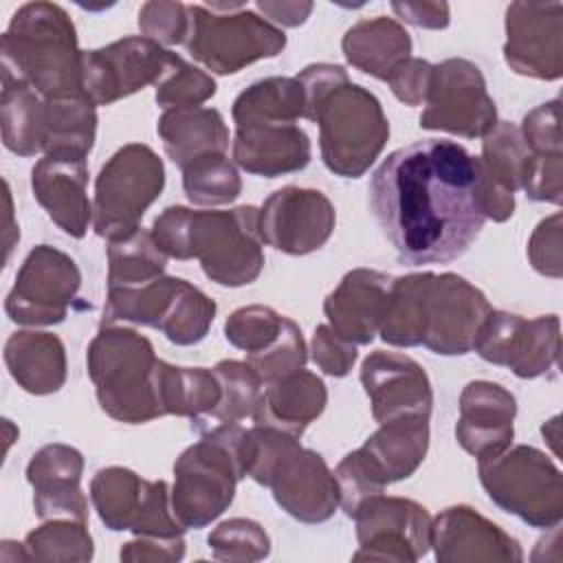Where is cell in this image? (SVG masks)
Instances as JSON below:
<instances>
[{"label":"cell","mask_w":563,"mask_h":563,"mask_svg":"<svg viewBox=\"0 0 563 563\" xmlns=\"http://www.w3.org/2000/svg\"><path fill=\"white\" fill-rule=\"evenodd\" d=\"M479 180V158L446 139L409 143L378 165L369 202L400 262L446 264L471 249L486 222Z\"/></svg>","instance_id":"cell-1"},{"label":"cell","mask_w":563,"mask_h":563,"mask_svg":"<svg viewBox=\"0 0 563 563\" xmlns=\"http://www.w3.org/2000/svg\"><path fill=\"white\" fill-rule=\"evenodd\" d=\"M297 79L306 99L303 117L319 125L325 167L343 178L363 176L389 139V123L376 95L352 84L336 64H310Z\"/></svg>","instance_id":"cell-2"},{"label":"cell","mask_w":563,"mask_h":563,"mask_svg":"<svg viewBox=\"0 0 563 563\" xmlns=\"http://www.w3.org/2000/svg\"><path fill=\"white\" fill-rule=\"evenodd\" d=\"M152 235L167 257L200 260L205 275L220 286L251 284L264 268L260 211L251 205L229 211L174 205L156 216Z\"/></svg>","instance_id":"cell-3"},{"label":"cell","mask_w":563,"mask_h":563,"mask_svg":"<svg viewBox=\"0 0 563 563\" xmlns=\"http://www.w3.org/2000/svg\"><path fill=\"white\" fill-rule=\"evenodd\" d=\"M75 24L55 2L22 4L0 40V75L46 99L86 95Z\"/></svg>","instance_id":"cell-4"},{"label":"cell","mask_w":563,"mask_h":563,"mask_svg":"<svg viewBox=\"0 0 563 563\" xmlns=\"http://www.w3.org/2000/svg\"><path fill=\"white\" fill-rule=\"evenodd\" d=\"M88 376L101 409L128 424L163 416L154 345L130 328L106 325L88 345Z\"/></svg>","instance_id":"cell-5"},{"label":"cell","mask_w":563,"mask_h":563,"mask_svg":"<svg viewBox=\"0 0 563 563\" xmlns=\"http://www.w3.org/2000/svg\"><path fill=\"white\" fill-rule=\"evenodd\" d=\"M242 429V424L211 427L176 460L169 499L185 530L209 526L233 501L235 486L244 477L238 460Z\"/></svg>","instance_id":"cell-6"},{"label":"cell","mask_w":563,"mask_h":563,"mask_svg":"<svg viewBox=\"0 0 563 563\" xmlns=\"http://www.w3.org/2000/svg\"><path fill=\"white\" fill-rule=\"evenodd\" d=\"M216 317V301L180 277L161 275L143 286L108 288L103 323H141L161 330L176 345L200 343Z\"/></svg>","instance_id":"cell-7"},{"label":"cell","mask_w":563,"mask_h":563,"mask_svg":"<svg viewBox=\"0 0 563 563\" xmlns=\"http://www.w3.org/2000/svg\"><path fill=\"white\" fill-rule=\"evenodd\" d=\"M189 31L185 48L218 75H231L244 66L275 57L286 46L279 26L242 4H187Z\"/></svg>","instance_id":"cell-8"},{"label":"cell","mask_w":563,"mask_h":563,"mask_svg":"<svg viewBox=\"0 0 563 563\" xmlns=\"http://www.w3.org/2000/svg\"><path fill=\"white\" fill-rule=\"evenodd\" d=\"M479 482L501 510L532 528L561 523L563 479L559 466L534 446L504 449L493 457L477 460Z\"/></svg>","instance_id":"cell-9"},{"label":"cell","mask_w":563,"mask_h":563,"mask_svg":"<svg viewBox=\"0 0 563 563\" xmlns=\"http://www.w3.org/2000/svg\"><path fill=\"white\" fill-rule=\"evenodd\" d=\"M163 187L165 167L150 145L128 143L119 147L95 180V233L108 242L134 233Z\"/></svg>","instance_id":"cell-10"},{"label":"cell","mask_w":563,"mask_h":563,"mask_svg":"<svg viewBox=\"0 0 563 563\" xmlns=\"http://www.w3.org/2000/svg\"><path fill=\"white\" fill-rule=\"evenodd\" d=\"M486 295L455 273H420L418 341L442 356H462L490 314Z\"/></svg>","instance_id":"cell-11"},{"label":"cell","mask_w":563,"mask_h":563,"mask_svg":"<svg viewBox=\"0 0 563 563\" xmlns=\"http://www.w3.org/2000/svg\"><path fill=\"white\" fill-rule=\"evenodd\" d=\"M90 501L110 530L156 539H176L185 532L174 517L167 484L143 479L125 466L97 471L90 482Z\"/></svg>","instance_id":"cell-12"},{"label":"cell","mask_w":563,"mask_h":563,"mask_svg":"<svg viewBox=\"0 0 563 563\" xmlns=\"http://www.w3.org/2000/svg\"><path fill=\"white\" fill-rule=\"evenodd\" d=\"M424 106L420 114V128L424 130L475 139L488 134L497 123V108L486 90V79L464 57H451L433 66Z\"/></svg>","instance_id":"cell-13"},{"label":"cell","mask_w":563,"mask_h":563,"mask_svg":"<svg viewBox=\"0 0 563 563\" xmlns=\"http://www.w3.org/2000/svg\"><path fill=\"white\" fill-rule=\"evenodd\" d=\"M79 286L81 273L75 260L55 246L40 244L22 262L4 299V312L22 325L62 323Z\"/></svg>","instance_id":"cell-14"},{"label":"cell","mask_w":563,"mask_h":563,"mask_svg":"<svg viewBox=\"0 0 563 563\" xmlns=\"http://www.w3.org/2000/svg\"><path fill=\"white\" fill-rule=\"evenodd\" d=\"M358 550L354 561H405L422 559L431 548V517L424 506L405 497H367L356 512Z\"/></svg>","instance_id":"cell-15"},{"label":"cell","mask_w":563,"mask_h":563,"mask_svg":"<svg viewBox=\"0 0 563 563\" xmlns=\"http://www.w3.org/2000/svg\"><path fill=\"white\" fill-rule=\"evenodd\" d=\"M484 361L510 367L519 378L552 372L561 352V323L556 314L523 319L506 310H490L473 347Z\"/></svg>","instance_id":"cell-16"},{"label":"cell","mask_w":563,"mask_h":563,"mask_svg":"<svg viewBox=\"0 0 563 563\" xmlns=\"http://www.w3.org/2000/svg\"><path fill=\"white\" fill-rule=\"evenodd\" d=\"M172 55V51L143 35H130L103 48L84 51V90L95 106H110L150 84L156 86Z\"/></svg>","instance_id":"cell-17"},{"label":"cell","mask_w":563,"mask_h":563,"mask_svg":"<svg viewBox=\"0 0 563 563\" xmlns=\"http://www.w3.org/2000/svg\"><path fill=\"white\" fill-rule=\"evenodd\" d=\"M336 213L319 189L282 187L260 209V235L264 244L288 253L308 255L321 249L334 231Z\"/></svg>","instance_id":"cell-18"},{"label":"cell","mask_w":563,"mask_h":563,"mask_svg":"<svg viewBox=\"0 0 563 563\" xmlns=\"http://www.w3.org/2000/svg\"><path fill=\"white\" fill-rule=\"evenodd\" d=\"M504 59L519 75L559 79L563 75V4L512 2L506 9Z\"/></svg>","instance_id":"cell-19"},{"label":"cell","mask_w":563,"mask_h":563,"mask_svg":"<svg viewBox=\"0 0 563 563\" xmlns=\"http://www.w3.org/2000/svg\"><path fill=\"white\" fill-rule=\"evenodd\" d=\"M361 383L378 424L398 418H429L433 391L427 372L400 352H372L361 365Z\"/></svg>","instance_id":"cell-20"},{"label":"cell","mask_w":563,"mask_h":563,"mask_svg":"<svg viewBox=\"0 0 563 563\" xmlns=\"http://www.w3.org/2000/svg\"><path fill=\"white\" fill-rule=\"evenodd\" d=\"M268 488L290 517L303 523L328 521L341 506L339 484L325 460L301 444L275 468Z\"/></svg>","instance_id":"cell-21"},{"label":"cell","mask_w":563,"mask_h":563,"mask_svg":"<svg viewBox=\"0 0 563 563\" xmlns=\"http://www.w3.org/2000/svg\"><path fill=\"white\" fill-rule=\"evenodd\" d=\"M431 548L440 563L523 561L519 541L471 506L444 508L431 521Z\"/></svg>","instance_id":"cell-22"},{"label":"cell","mask_w":563,"mask_h":563,"mask_svg":"<svg viewBox=\"0 0 563 563\" xmlns=\"http://www.w3.org/2000/svg\"><path fill=\"white\" fill-rule=\"evenodd\" d=\"M84 455L68 444H46L31 457L26 479L40 519H77L88 523V499L81 490Z\"/></svg>","instance_id":"cell-23"},{"label":"cell","mask_w":563,"mask_h":563,"mask_svg":"<svg viewBox=\"0 0 563 563\" xmlns=\"http://www.w3.org/2000/svg\"><path fill=\"white\" fill-rule=\"evenodd\" d=\"M515 416L517 400L506 387L490 380H473L460 394L455 438L473 457H493L510 446Z\"/></svg>","instance_id":"cell-24"},{"label":"cell","mask_w":563,"mask_h":563,"mask_svg":"<svg viewBox=\"0 0 563 563\" xmlns=\"http://www.w3.org/2000/svg\"><path fill=\"white\" fill-rule=\"evenodd\" d=\"M86 158L46 154L31 169V189L48 218L70 238H84L92 222L86 194Z\"/></svg>","instance_id":"cell-25"},{"label":"cell","mask_w":563,"mask_h":563,"mask_svg":"<svg viewBox=\"0 0 563 563\" xmlns=\"http://www.w3.org/2000/svg\"><path fill=\"white\" fill-rule=\"evenodd\" d=\"M394 277L374 268L350 271L325 297L328 325L352 345H367L378 334Z\"/></svg>","instance_id":"cell-26"},{"label":"cell","mask_w":563,"mask_h":563,"mask_svg":"<svg viewBox=\"0 0 563 563\" xmlns=\"http://www.w3.org/2000/svg\"><path fill=\"white\" fill-rule=\"evenodd\" d=\"M231 150L238 167L264 178L301 172L312 156L308 134L288 121L240 123Z\"/></svg>","instance_id":"cell-27"},{"label":"cell","mask_w":563,"mask_h":563,"mask_svg":"<svg viewBox=\"0 0 563 563\" xmlns=\"http://www.w3.org/2000/svg\"><path fill=\"white\" fill-rule=\"evenodd\" d=\"M482 139V156H477L482 174V209L486 218L504 222L515 211V191L521 189L530 150L526 147L519 128L508 121H497Z\"/></svg>","instance_id":"cell-28"},{"label":"cell","mask_w":563,"mask_h":563,"mask_svg":"<svg viewBox=\"0 0 563 563\" xmlns=\"http://www.w3.org/2000/svg\"><path fill=\"white\" fill-rule=\"evenodd\" d=\"M429 449V418H398L383 422L356 455L372 477L385 488L391 482L411 477Z\"/></svg>","instance_id":"cell-29"},{"label":"cell","mask_w":563,"mask_h":563,"mask_svg":"<svg viewBox=\"0 0 563 563\" xmlns=\"http://www.w3.org/2000/svg\"><path fill=\"white\" fill-rule=\"evenodd\" d=\"M328 402L323 380L303 367L266 385L264 396L253 413V424L273 427L301 438L306 427L314 422Z\"/></svg>","instance_id":"cell-30"},{"label":"cell","mask_w":563,"mask_h":563,"mask_svg":"<svg viewBox=\"0 0 563 563\" xmlns=\"http://www.w3.org/2000/svg\"><path fill=\"white\" fill-rule=\"evenodd\" d=\"M4 363L11 378L29 394H55L66 383V350L57 334L24 330L9 336Z\"/></svg>","instance_id":"cell-31"},{"label":"cell","mask_w":563,"mask_h":563,"mask_svg":"<svg viewBox=\"0 0 563 563\" xmlns=\"http://www.w3.org/2000/svg\"><path fill=\"white\" fill-rule=\"evenodd\" d=\"M165 154L180 169L207 154H227L229 130L216 108H174L165 110L156 125Z\"/></svg>","instance_id":"cell-32"},{"label":"cell","mask_w":563,"mask_h":563,"mask_svg":"<svg viewBox=\"0 0 563 563\" xmlns=\"http://www.w3.org/2000/svg\"><path fill=\"white\" fill-rule=\"evenodd\" d=\"M341 48L354 68L387 81L389 75L411 57V37L400 22L378 15L350 26Z\"/></svg>","instance_id":"cell-33"},{"label":"cell","mask_w":563,"mask_h":563,"mask_svg":"<svg viewBox=\"0 0 563 563\" xmlns=\"http://www.w3.org/2000/svg\"><path fill=\"white\" fill-rule=\"evenodd\" d=\"M97 106L88 95L44 97L42 110V152L55 156L86 158L95 145Z\"/></svg>","instance_id":"cell-34"},{"label":"cell","mask_w":563,"mask_h":563,"mask_svg":"<svg viewBox=\"0 0 563 563\" xmlns=\"http://www.w3.org/2000/svg\"><path fill=\"white\" fill-rule=\"evenodd\" d=\"M213 372L220 383V400L211 411L191 420V427L198 433L220 424H240V420L253 418L264 396L266 385L246 361H220Z\"/></svg>","instance_id":"cell-35"},{"label":"cell","mask_w":563,"mask_h":563,"mask_svg":"<svg viewBox=\"0 0 563 563\" xmlns=\"http://www.w3.org/2000/svg\"><path fill=\"white\" fill-rule=\"evenodd\" d=\"M42 95L22 81L2 77L0 123L7 150L18 156H35L42 152Z\"/></svg>","instance_id":"cell-36"},{"label":"cell","mask_w":563,"mask_h":563,"mask_svg":"<svg viewBox=\"0 0 563 563\" xmlns=\"http://www.w3.org/2000/svg\"><path fill=\"white\" fill-rule=\"evenodd\" d=\"M158 400L163 416L198 418L220 400V383L213 369L176 367L165 361L158 365Z\"/></svg>","instance_id":"cell-37"},{"label":"cell","mask_w":563,"mask_h":563,"mask_svg":"<svg viewBox=\"0 0 563 563\" xmlns=\"http://www.w3.org/2000/svg\"><path fill=\"white\" fill-rule=\"evenodd\" d=\"M306 99L297 77H266L242 90L231 108L233 123L253 121H288L303 117Z\"/></svg>","instance_id":"cell-38"},{"label":"cell","mask_w":563,"mask_h":563,"mask_svg":"<svg viewBox=\"0 0 563 563\" xmlns=\"http://www.w3.org/2000/svg\"><path fill=\"white\" fill-rule=\"evenodd\" d=\"M167 255L156 244L152 231L134 233L108 244V288L143 286L165 273Z\"/></svg>","instance_id":"cell-39"},{"label":"cell","mask_w":563,"mask_h":563,"mask_svg":"<svg viewBox=\"0 0 563 563\" xmlns=\"http://www.w3.org/2000/svg\"><path fill=\"white\" fill-rule=\"evenodd\" d=\"M183 189L194 205H227L242 191V178L227 154H207L183 167Z\"/></svg>","instance_id":"cell-40"},{"label":"cell","mask_w":563,"mask_h":563,"mask_svg":"<svg viewBox=\"0 0 563 563\" xmlns=\"http://www.w3.org/2000/svg\"><path fill=\"white\" fill-rule=\"evenodd\" d=\"M24 550L31 561H90L92 537L86 521L46 519L26 534Z\"/></svg>","instance_id":"cell-41"},{"label":"cell","mask_w":563,"mask_h":563,"mask_svg":"<svg viewBox=\"0 0 563 563\" xmlns=\"http://www.w3.org/2000/svg\"><path fill=\"white\" fill-rule=\"evenodd\" d=\"M156 88V103L165 110L194 108L216 95V81L211 75L185 62L180 55H172L169 66Z\"/></svg>","instance_id":"cell-42"},{"label":"cell","mask_w":563,"mask_h":563,"mask_svg":"<svg viewBox=\"0 0 563 563\" xmlns=\"http://www.w3.org/2000/svg\"><path fill=\"white\" fill-rule=\"evenodd\" d=\"M207 543L218 561L249 563L262 561L271 552V539L266 530L257 521L244 517H235L216 526L207 537Z\"/></svg>","instance_id":"cell-43"},{"label":"cell","mask_w":563,"mask_h":563,"mask_svg":"<svg viewBox=\"0 0 563 563\" xmlns=\"http://www.w3.org/2000/svg\"><path fill=\"white\" fill-rule=\"evenodd\" d=\"M284 319L286 317L273 310L271 306H244L231 312V317L227 319L224 336L233 347L246 354H255L275 343V339L282 332Z\"/></svg>","instance_id":"cell-44"},{"label":"cell","mask_w":563,"mask_h":563,"mask_svg":"<svg viewBox=\"0 0 563 563\" xmlns=\"http://www.w3.org/2000/svg\"><path fill=\"white\" fill-rule=\"evenodd\" d=\"M306 341L301 336L299 325L292 319H284L282 332L266 350L246 354V363L255 369L264 385H271L306 365Z\"/></svg>","instance_id":"cell-45"},{"label":"cell","mask_w":563,"mask_h":563,"mask_svg":"<svg viewBox=\"0 0 563 563\" xmlns=\"http://www.w3.org/2000/svg\"><path fill=\"white\" fill-rule=\"evenodd\" d=\"M139 29L143 37H150L161 46L185 44V37L189 31L187 4L165 2V0L145 2L139 11Z\"/></svg>","instance_id":"cell-46"},{"label":"cell","mask_w":563,"mask_h":563,"mask_svg":"<svg viewBox=\"0 0 563 563\" xmlns=\"http://www.w3.org/2000/svg\"><path fill=\"white\" fill-rule=\"evenodd\" d=\"M530 154H563L559 128V99L545 101L523 117L519 128Z\"/></svg>","instance_id":"cell-47"},{"label":"cell","mask_w":563,"mask_h":563,"mask_svg":"<svg viewBox=\"0 0 563 563\" xmlns=\"http://www.w3.org/2000/svg\"><path fill=\"white\" fill-rule=\"evenodd\" d=\"M563 154H530L521 189L530 200L561 205L563 194Z\"/></svg>","instance_id":"cell-48"},{"label":"cell","mask_w":563,"mask_h":563,"mask_svg":"<svg viewBox=\"0 0 563 563\" xmlns=\"http://www.w3.org/2000/svg\"><path fill=\"white\" fill-rule=\"evenodd\" d=\"M528 257L537 273L561 277V213L541 220L528 242Z\"/></svg>","instance_id":"cell-49"},{"label":"cell","mask_w":563,"mask_h":563,"mask_svg":"<svg viewBox=\"0 0 563 563\" xmlns=\"http://www.w3.org/2000/svg\"><path fill=\"white\" fill-rule=\"evenodd\" d=\"M312 361L330 376H345L356 361V345L347 343L325 323L314 328Z\"/></svg>","instance_id":"cell-50"},{"label":"cell","mask_w":563,"mask_h":563,"mask_svg":"<svg viewBox=\"0 0 563 563\" xmlns=\"http://www.w3.org/2000/svg\"><path fill=\"white\" fill-rule=\"evenodd\" d=\"M431 77H433V64H429L427 59L409 57L389 75L387 84L396 95V99L402 101L405 106H422L429 95Z\"/></svg>","instance_id":"cell-51"},{"label":"cell","mask_w":563,"mask_h":563,"mask_svg":"<svg viewBox=\"0 0 563 563\" xmlns=\"http://www.w3.org/2000/svg\"><path fill=\"white\" fill-rule=\"evenodd\" d=\"M185 554V539L136 537L121 548V561H180Z\"/></svg>","instance_id":"cell-52"},{"label":"cell","mask_w":563,"mask_h":563,"mask_svg":"<svg viewBox=\"0 0 563 563\" xmlns=\"http://www.w3.org/2000/svg\"><path fill=\"white\" fill-rule=\"evenodd\" d=\"M391 11L420 29H446L449 4L446 2H391Z\"/></svg>","instance_id":"cell-53"},{"label":"cell","mask_w":563,"mask_h":563,"mask_svg":"<svg viewBox=\"0 0 563 563\" xmlns=\"http://www.w3.org/2000/svg\"><path fill=\"white\" fill-rule=\"evenodd\" d=\"M255 9L264 13V20L282 26H299L312 11V2H257Z\"/></svg>","instance_id":"cell-54"}]
</instances>
